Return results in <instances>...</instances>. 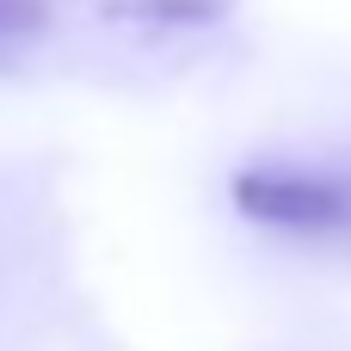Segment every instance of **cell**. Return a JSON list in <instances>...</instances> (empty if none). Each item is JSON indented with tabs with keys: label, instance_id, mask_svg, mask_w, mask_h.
Returning a JSON list of instances; mask_svg holds the SVG:
<instances>
[{
	"label": "cell",
	"instance_id": "obj_1",
	"mask_svg": "<svg viewBox=\"0 0 351 351\" xmlns=\"http://www.w3.org/2000/svg\"><path fill=\"white\" fill-rule=\"evenodd\" d=\"M234 210L278 234H339L351 228V185L308 167H247L228 185Z\"/></svg>",
	"mask_w": 351,
	"mask_h": 351
}]
</instances>
